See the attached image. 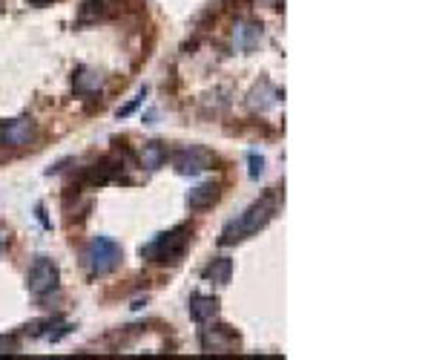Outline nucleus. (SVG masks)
Wrapping results in <instances>:
<instances>
[{
  "mask_svg": "<svg viewBox=\"0 0 431 360\" xmlns=\"http://www.w3.org/2000/svg\"><path fill=\"white\" fill-rule=\"evenodd\" d=\"M199 343H201L204 352H219V354H225V352L236 349L239 338H236V332H233L230 326H207V328H201V332H199Z\"/></svg>",
  "mask_w": 431,
  "mask_h": 360,
  "instance_id": "0eeeda50",
  "label": "nucleus"
},
{
  "mask_svg": "<svg viewBox=\"0 0 431 360\" xmlns=\"http://www.w3.org/2000/svg\"><path fill=\"white\" fill-rule=\"evenodd\" d=\"M187 243H190V228L178 225L167 233H159L152 243L141 245V257L150 259V262H178L184 248H187Z\"/></svg>",
  "mask_w": 431,
  "mask_h": 360,
  "instance_id": "7ed1b4c3",
  "label": "nucleus"
},
{
  "mask_svg": "<svg viewBox=\"0 0 431 360\" xmlns=\"http://www.w3.org/2000/svg\"><path fill=\"white\" fill-rule=\"evenodd\" d=\"M279 98H282V93L276 86H270V81H259L253 89H251V107L253 110H259V112H265V110H270V107H276L279 104Z\"/></svg>",
  "mask_w": 431,
  "mask_h": 360,
  "instance_id": "9b49d317",
  "label": "nucleus"
},
{
  "mask_svg": "<svg viewBox=\"0 0 431 360\" xmlns=\"http://www.w3.org/2000/svg\"><path fill=\"white\" fill-rule=\"evenodd\" d=\"M38 139V124L32 118H9L0 122V144L4 147H29Z\"/></svg>",
  "mask_w": 431,
  "mask_h": 360,
  "instance_id": "423d86ee",
  "label": "nucleus"
},
{
  "mask_svg": "<svg viewBox=\"0 0 431 360\" xmlns=\"http://www.w3.org/2000/svg\"><path fill=\"white\" fill-rule=\"evenodd\" d=\"M267 4H279V0H267Z\"/></svg>",
  "mask_w": 431,
  "mask_h": 360,
  "instance_id": "aec40b11",
  "label": "nucleus"
},
{
  "mask_svg": "<svg viewBox=\"0 0 431 360\" xmlns=\"http://www.w3.org/2000/svg\"><path fill=\"white\" fill-rule=\"evenodd\" d=\"M262 23H253V20H248V23H239L236 26V32H233V41H236V49H241V52H253L259 44H262Z\"/></svg>",
  "mask_w": 431,
  "mask_h": 360,
  "instance_id": "9d476101",
  "label": "nucleus"
},
{
  "mask_svg": "<svg viewBox=\"0 0 431 360\" xmlns=\"http://www.w3.org/2000/svg\"><path fill=\"white\" fill-rule=\"evenodd\" d=\"M216 165V156L207 147H181L173 153V167L181 176H199Z\"/></svg>",
  "mask_w": 431,
  "mask_h": 360,
  "instance_id": "39448f33",
  "label": "nucleus"
},
{
  "mask_svg": "<svg viewBox=\"0 0 431 360\" xmlns=\"http://www.w3.org/2000/svg\"><path fill=\"white\" fill-rule=\"evenodd\" d=\"M15 349H18V340H15V338L0 335V354H9V352H15Z\"/></svg>",
  "mask_w": 431,
  "mask_h": 360,
  "instance_id": "f3484780",
  "label": "nucleus"
},
{
  "mask_svg": "<svg viewBox=\"0 0 431 360\" xmlns=\"http://www.w3.org/2000/svg\"><path fill=\"white\" fill-rule=\"evenodd\" d=\"M276 207H279V196H276V193H267L265 199L253 202L239 219H230V222L225 225L219 243H222V245H236V243H241V239H248V236L259 233V231L273 219Z\"/></svg>",
  "mask_w": 431,
  "mask_h": 360,
  "instance_id": "f257e3e1",
  "label": "nucleus"
},
{
  "mask_svg": "<svg viewBox=\"0 0 431 360\" xmlns=\"http://www.w3.org/2000/svg\"><path fill=\"white\" fill-rule=\"evenodd\" d=\"M201 277L204 280H210V283H219V285H227L230 283V277H233V259L230 257H216L204 271H201Z\"/></svg>",
  "mask_w": 431,
  "mask_h": 360,
  "instance_id": "ddd939ff",
  "label": "nucleus"
},
{
  "mask_svg": "<svg viewBox=\"0 0 431 360\" xmlns=\"http://www.w3.org/2000/svg\"><path fill=\"white\" fill-rule=\"evenodd\" d=\"M144 96H147V86L141 89V93H138V96H135V98H133L127 107H121V110H118V118H127V115H130V112H133V110H135V107L144 101Z\"/></svg>",
  "mask_w": 431,
  "mask_h": 360,
  "instance_id": "dca6fc26",
  "label": "nucleus"
},
{
  "mask_svg": "<svg viewBox=\"0 0 431 360\" xmlns=\"http://www.w3.org/2000/svg\"><path fill=\"white\" fill-rule=\"evenodd\" d=\"M58 283H60V271H58V265L46 257H38L32 262V268H29V274H26V288L35 297L52 294L58 288Z\"/></svg>",
  "mask_w": 431,
  "mask_h": 360,
  "instance_id": "20e7f679",
  "label": "nucleus"
},
{
  "mask_svg": "<svg viewBox=\"0 0 431 360\" xmlns=\"http://www.w3.org/2000/svg\"><path fill=\"white\" fill-rule=\"evenodd\" d=\"M187 311H190V317H193L196 323H210V320H216V314H219V297L193 294Z\"/></svg>",
  "mask_w": 431,
  "mask_h": 360,
  "instance_id": "1a4fd4ad",
  "label": "nucleus"
},
{
  "mask_svg": "<svg viewBox=\"0 0 431 360\" xmlns=\"http://www.w3.org/2000/svg\"><path fill=\"white\" fill-rule=\"evenodd\" d=\"M32 6H46V4H52V0H29Z\"/></svg>",
  "mask_w": 431,
  "mask_h": 360,
  "instance_id": "6ab92c4d",
  "label": "nucleus"
},
{
  "mask_svg": "<svg viewBox=\"0 0 431 360\" xmlns=\"http://www.w3.org/2000/svg\"><path fill=\"white\" fill-rule=\"evenodd\" d=\"M216 199H219V185L204 182V185H199V188H193L187 193V207H190V211H207Z\"/></svg>",
  "mask_w": 431,
  "mask_h": 360,
  "instance_id": "f8f14e48",
  "label": "nucleus"
},
{
  "mask_svg": "<svg viewBox=\"0 0 431 360\" xmlns=\"http://www.w3.org/2000/svg\"><path fill=\"white\" fill-rule=\"evenodd\" d=\"M72 86L78 96H95L98 89L104 86V72L95 70V67H78L75 78H72Z\"/></svg>",
  "mask_w": 431,
  "mask_h": 360,
  "instance_id": "6e6552de",
  "label": "nucleus"
},
{
  "mask_svg": "<svg viewBox=\"0 0 431 360\" xmlns=\"http://www.w3.org/2000/svg\"><path fill=\"white\" fill-rule=\"evenodd\" d=\"M6 245H9V233H6L4 228H0V254L6 251Z\"/></svg>",
  "mask_w": 431,
  "mask_h": 360,
  "instance_id": "a211bd4d",
  "label": "nucleus"
},
{
  "mask_svg": "<svg viewBox=\"0 0 431 360\" xmlns=\"http://www.w3.org/2000/svg\"><path fill=\"white\" fill-rule=\"evenodd\" d=\"M121 259H124V251H121V245L110 236H95L84 251V268H86L89 277L112 274L121 265Z\"/></svg>",
  "mask_w": 431,
  "mask_h": 360,
  "instance_id": "f03ea898",
  "label": "nucleus"
},
{
  "mask_svg": "<svg viewBox=\"0 0 431 360\" xmlns=\"http://www.w3.org/2000/svg\"><path fill=\"white\" fill-rule=\"evenodd\" d=\"M248 162H251V179H259V176L265 173V159H262V156H256V153H251V156H248Z\"/></svg>",
  "mask_w": 431,
  "mask_h": 360,
  "instance_id": "2eb2a0df",
  "label": "nucleus"
},
{
  "mask_svg": "<svg viewBox=\"0 0 431 360\" xmlns=\"http://www.w3.org/2000/svg\"><path fill=\"white\" fill-rule=\"evenodd\" d=\"M164 162H167V147L161 141H147L141 150V165L147 170H159L164 167Z\"/></svg>",
  "mask_w": 431,
  "mask_h": 360,
  "instance_id": "4468645a",
  "label": "nucleus"
}]
</instances>
